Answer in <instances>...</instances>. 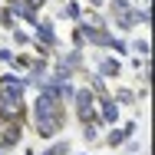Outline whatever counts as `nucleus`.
I'll use <instances>...</instances> for the list:
<instances>
[{
	"instance_id": "f03ea898",
	"label": "nucleus",
	"mask_w": 155,
	"mask_h": 155,
	"mask_svg": "<svg viewBox=\"0 0 155 155\" xmlns=\"http://www.w3.org/2000/svg\"><path fill=\"white\" fill-rule=\"evenodd\" d=\"M69 102H73V112H76L79 125L83 122H96V96H93L89 86H76L73 96H69Z\"/></svg>"
},
{
	"instance_id": "39448f33",
	"label": "nucleus",
	"mask_w": 155,
	"mask_h": 155,
	"mask_svg": "<svg viewBox=\"0 0 155 155\" xmlns=\"http://www.w3.org/2000/svg\"><path fill=\"white\" fill-rule=\"evenodd\" d=\"M122 119V106L112 99V96H106V99H96V125L99 129H106V125H116Z\"/></svg>"
},
{
	"instance_id": "20e7f679",
	"label": "nucleus",
	"mask_w": 155,
	"mask_h": 155,
	"mask_svg": "<svg viewBox=\"0 0 155 155\" xmlns=\"http://www.w3.org/2000/svg\"><path fill=\"white\" fill-rule=\"evenodd\" d=\"M23 125L20 119H7V122H0V152H13V149H20V142H23Z\"/></svg>"
},
{
	"instance_id": "6e6552de",
	"label": "nucleus",
	"mask_w": 155,
	"mask_h": 155,
	"mask_svg": "<svg viewBox=\"0 0 155 155\" xmlns=\"http://www.w3.org/2000/svg\"><path fill=\"white\" fill-rule=\"evenodd\" d=\"M79 27H83V36H86V46H93V50H109L112 40H116V33L109 27H89L83 20H79Z\"/></svg>"
},
{
	"instance_id": "f257e3e1",
	"label": "nucleus",
	"mask_w": 155,
	"mask_h": 155,
	"mask_svg": "<svg viewBox=\"0 0 155 155\" xmlns=\"http://www.w3.org/2000/svg\"><path fill=\"white\" fill-rule=\"evenodd\" d=\"M30 119H46V122H60L66 129L69 116H66V102L50 89H36V99L30 102Z\"/></svg>"
},
{
	"instance_id": "0eeeda50",
	"label": "nucleus",
	"mask_w": 155,
	"mask_h": 155,
	"mask_svg": "<svg viewBox=\"0 0 155 155\" xmlns=\"http://www.w3.org/2000/svg\"><path fill=\"white\" fill-rule=\"evenodd\" d=\"M93 63H96V73L102 79H119L122 76V60L119 56H109V50H96Z\"/></svg>"
},
{
	"instance_id": "393cba45",
	"label": "nucleus",
	"mask_w": 155,
	"mask_h": 155,
	"mask_svg": "<svg viewBox=\"0 0 155 155\" xmlns=\"http://www.w3.org/2000/svg\"><path fill=\"white\" fill-rule=\"evenodd\" d=\"M142 3H149V0H142Z\"/></svg>"
},
{
	"instance_id": "6ab92c4d",
	"label": "nucleus",
	"mask_w": 155,
	"mask_h": 155,
	"mask_svg": "<svg viewBox=\"0 0 155 155\" xmlns=\"http://www.w3.org/2000/svg\"><path fill=\"white\" fill-rule=\"evenodd\" d=\"M69 43H73V50H86V36H83V27L76 23V30L69 33Z\"/></svg>"
},
{
	"instance_id": "7ed1b4c3",
	"label": "nucleus",
	"mask_w": 155,
	"mask_h": 155,
	"mask_svg": "<svg viewBox=\"0 0 155 155\" xmlns=\"http://www.w3.org/2000/svg\"><path fill=\"white\" fill-rule=\"evenodd\" d=\"M33 43H40V46H46V50H56L60 46V33H56V20H50V17H40L36 23H33Z\"/></svg>"
},
{
	"instance_id": "ddd939ff",
	"label": "nucleus",
	"mask_w": 155,
	"mask_h": 155,
	"mask_svg": "<svg viewBox=\"0 0 155 155\" xmlns=\"http://www.w3.org/2000/svg\"><path fill=\"white\" fill-rule=\"evenodd\" d=\"M129 53H135V56H142V60H152V43H149V36H135V40L129 43Z\"/></svg>"
},
{
	"instance_id": "9d476101",
	"label": "nucleus",
	"mask_w": 155,
	"mask_h": 155,
	"mask_svg": "<svg viewBox=\"0 0 155 155\" xmlns=\"http://www.w3.org/2000/svg\"><path fill=\"white\" fill-rule=\"evenodd\" d=\"M125 139H129V132L116 122V125H106V139H102V145H106V149H122Z\"/></svg>"
},
{
	"instance_id": "9b49d317",
	"label": "nucleus",
	"mask_w": 155,
	"mask_h": 155,
	"mask_svg": "<svg viewBox=\"0 0 155 155\" xmlns=\"http://www.w3.org/2000/svg\"><path fill=\"white\" fill-rule=\"evenodd\" d=\"M36 155H73V142L63 139V135H56V139H50V145L43 152H36Z\"/></svg>"
},
{
	"instance_id": "a211bd4d",
	"label": "nucleus",
	"mask_w": 155,
	"mask_h": 155,
	"mask_svg": "<svg viewBox=\"0 0 155 155\" xmlns=\"http://www.w3.org/2000/svg\"><path fill=\"white\" fill-rule=\"evenodd\" d=\"M135 23H139V27H149V23H152V10H149V3L135 7Z\"/></svg>"
},
{
	"instance_id": "b1692460",
	"label": "nucleus",
	"mask_w": 155,
	"mask_h": 155,
	"mask_svg": "<svg viewBox=\"0 0 155 155\" xmlns=\"http://www.w3.org/2000/svg\"><path fill=\"white\" fill-rule=\"evenodd\" d=\"M79 155H89V152H79Z\"/></svg>"
},
{
	"instance_id": "5701e85b",
	"label": "nucleus",
	"mask_w": 155,
	"mask_h": 155,
	"mask_svg": "<svg viewBox=\"0 0 155 155\" xmlns=\"http://www.w3.org/2000/svg\"><path fill=\"white\" fill-rule=\"evenodd\" d=\"M89 7H93V10H102V7H106V0H89Z\"/></svg>"
},
{
	"instance_id": "aec40b11",
	"label": "nucleus",
	"mask_w": 155,
	"mask_h": 155,
	"mask_svg": "<svg viewBox=\"0 0 155 155\" xmlns=\"http://www.w3.org/2000/svg\"><path fill=\"white\" fill-rule=\"evenodd\" d=\"M109 53H116V56H129V43L116 36V40H112V46H109Z\"/></svg>"
},
{
	"instance_id": "423d86ee",
	"label": "nucleus",
	"mask_w": 155,
	"mask_h": 155,
	"mask_svg": "<svg viewBox=\"0 0 155 155\" xmlns=\"http://www.w3.org/2000/svg\"><path fill=\"white\" fill-rule=\"evenodd\" d=\"M0 96H7V99H23L27 96V83H23V76L17 69L0 73Z\"/></svg>"
},
{
	"instance_id": "f3484780",
	"label": "nucleus",
	"mask_w": 155,
	"mask_h": 155,
	"mask_svg": "<svg viewBox=\"0 0 155 155\" xmlns=\"http://www.w3.org/2000/svg\"><path fill=\"white\" fill-rule=\"evenodd\" d=\"M102 135H99V125L96 122H83V142L86 145H93V142H99Z\"/></svg>"
},
{
	"instance_id": "dca6fc26",
	"label": "nucleus",
	"mask_w": 155,
	"mask_h": 155,
	"mask_svg": "<svg viewBox=\"0 0 155 155\" xmlns=\"http://www.w3.org/2000/svg\"><path fill=\"white\" fill-rule=\"evenodd\" d=\"M27 99V96H23ZM20 99H7V96H0V122H7V119H13V106H17Z\"/></svg>"
},
{
	"instance_id": "f8f14e48",
	"label": "nucleus",
	"mask_w": 155,
	"mask_h": 155,
	"mask_svg": "<svg viewBox=\"0 0 155 155\" xmlns=\"http://www.w3.org/2000/svg\"><path fill=\"white\" fill-rule=\"evenodd\" d=\"M7 33H10V43H13V50H27V46H30V43H33L30 30H23L20 23H17L13 30H7Z\"/></svg>"
},
{
	"instance_id": "412c9836",
	"label": "nucleus",
	"mask_w": 155,
	"mask_h": 155,
	"mask_svg": "<svg viewBox=\"0 0 155 155\" xmlns=\"http://www.w3.org/2000/svg\"><path fill=\"white\" fill-rule=\"evenodd\" d=\"M13 53H17L13 46H0V66H10L13 63Z\"/></svg>"
},
{
	"instance_id": "4468645a",
	"label": "nucleus",
	"mask_w": 155,
	"mask_h": 155,
	"mask_svg": "<svg viewBox=\"0 0 155 155\" xmlns=\"http://www.w3.org/2000/svg\"><path fill=\"white\" fill-rule=\"evenodd\" d=\"M89 89H93L96 99H106V96H112V89H109V79H102L99 73H93V76H89Z\"/></svg>"
},
{
	"instance_id": "1a4fd4ad",
	"label": "nucleus",
	"mask_w": 155,
	"mask_h": 155,
	"mask_svg": "<svg viewBox=\"0 0 155 155\" xmlns=\"http://www.w3.org/2000/svg\"><path fill=\"white\" fill-rule=\"evenodd\" d=\"M83 0H66V3H60L56 7V20H69V23H79L83 20Z\"/></svg>"
},
{
	"instance_id": "4be33fe9",
	"label": "nucleus",
	"mask_w": 155,
	"mask_h": 155,
	"mask_svg": "<svg viewBox=\"0 0 155 155\" xmlns=\"http://www.w3.org/2000/svg\"><path fill=\"white\" fill-rule=\"evenodd\" d=\"M125 132H129V139H132V135H135V132H139V119H129V122L122 125Z\"/></svg>"
},
{
	"instance_id": "2eb2a0df",
	"label": "nucleus",
	"mask_w": 155,
	"mask_h": 155,
	"mask_svg": "<svg viewBox=\"0 0 155 155\" xmlns=\"http://www.w3.org/2000/svg\"><path fill=\"white\" fill-rule=\"evenodd\" d=\"M112 99H116L119 106H139V99H135V89H129V86H116Z\"/></svg>"
}]
</instances>
